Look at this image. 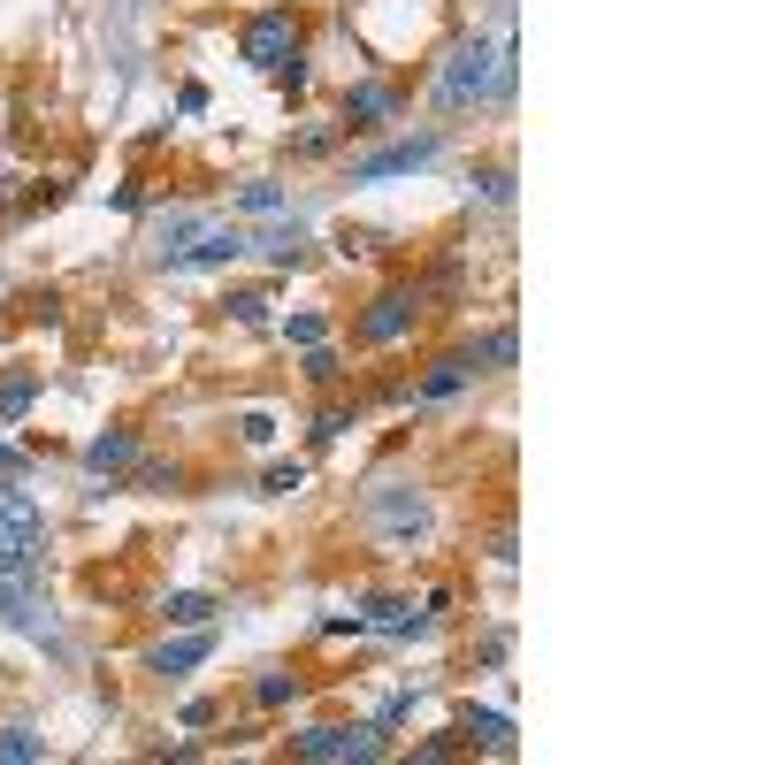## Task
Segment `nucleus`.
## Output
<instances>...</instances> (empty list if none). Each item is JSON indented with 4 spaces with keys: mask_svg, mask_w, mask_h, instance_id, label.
<instances>
[{
    "mask_svg": "<svg viewBox=\"0 0 765 765\" xmlns=\"http://www.w3.org/2000/svg\"><path fill=\"white\" fill-rule=\"evenodd\" d=\"M245 245H253V238H245L238 222H199V238L184 245V261H176V269H222V261H238Z\"/></svg>",
    "mask_w": 765,
    "mask_h": 765,
    "instance_id": "obj_6",
    "label": "nucleus"
},
{
    "mask_svg": "<svg viewBox=\"0 0 765 765\" xmlns=\"http://www.w3.org/2000/svg\"><path fill=\"white\" fill-rule=\"evenodd\" d=\"M422 284H398V292H383V299L360 314V345H391V337H406L414 321H422Z\"/></svg>",
    "mask_w": 765,
    "mask_h": 765,
    "instance_id": "obj_3",
    "label": "nucleus"
},
{
    "mask_svg": "<svg viewBox=\"0 0 765 765\" xmlns=\"http://www.w3.org/2000/svg\"><path fill=\"white\" fill-rule=\"evenodd\" d=\"M207 651H215V635H207V627H199V635H184V643H161V651H153V674H184V666H199Z\"/></svg>",
    "mask_w": 765,
    "mask_h": 765,
    "instance_id": "obj_12",
    "label": "nucleus"
},
{
    "mask_svg": "<svg viewBox=\"0 0 765 765\" xmlns=\"http://www.w3.org/2000/svg\"><path fill=\"white\" fill-rule=\"evenodd\" d=\"M482 360H490V368H513V329H490V337H482Z\"/></svg>",
    "mask_w": 765,
    "mask_h": 765,
    "instance_id": "obj_24",
    "label": "nucleus"
},
{
    "mask_svg": "<svg viewBox=\"0 0 765 765\" xmlns=\"http://www.w3.org/2000/svg\"><path fill=\"white\" fill-rule=\"evenodd\" d=\"M238 429H245V445H269V437H276V422H269V414H245Z\"/></svg>",
    "mask_w": 765,
    "mask_h": 765,
    "instance_id": "obj_27",
    "label": "nucleus"
},
{
    "mask_svg": "<svg viewBox=\"0 0 765 765\" xmlns=\"http://www.w3.org/2000/svg\"><path fill=\"white\" fill-rule=\"evenodd\" d=\"M299 482H306V467H299V459H276V467H269V490H276V498H292Z\"/></svg>",
    "mask_w": 765,
    "mask_h": 765,
    "instance_id": "obj_21",
    "label": "nucleus"
},
{
    "mask_svg": "<svg viewBox=\"0 0 765 765\" xmlns=\"http://www.w3.org/2000/svg\"><path fill=\"white\" fill-rule=\"evenodd\" d=\"M459 728H467V735H482L490 751H513V720H505V712H474V704H467V712H459Z\"/></svg>",
    "mask_w": 765,
    "mask_h": 765,
    "instance_id": "obj_13",
    "label": "nucleus"
},
{
    "mask_svg": "<svg viewBox=\"0 0 765 765\" xmlns=\"http://www.w3.org/2000/svg\"><path fill=\"white\" fill-rule=\"evenodd\" d=\"M398 116V92L391 85H360V92H345V131H383Z\"/></svg>",
    "mask_w": 765,
    "mask_h": 765,
    "instance_id": "obj_9",
    "label": "nucleus"
},
{
    "mask_svg": "<svg viewBox=\"0 0 765 765\" xmlns=\"http://www.w3.org/2000/svg\"><path fill=\"white\" fill-rule=\"evenodd\" d=\"M474 184H482V199H490V207H505V199H513V168H482Z\"/></svg>",
    "mask_w": 765,
    "mask_h": 765,
    "instance_id": "obj_19",
    "label": "nucleus"
},
{
    "mask_svg": "<svg viewBox=\"0 0 765 765\" xmlns=\"http://www.w3.org/2000/svg\"><path fill=\"white\" fill-rule=\"evenodd\" d=\"M230 314H238V321H269V292H238Z\"/></svg>",
    "mask_w": 765,
    "mask_h": 765,
    "instance_id": "obj_25",
    "label": "nucleus"
},
{
    "mask_svg": "<svg viewBox=\"0 0 765 765\" xmlns=\"http://www.w3.org/2000/svg\"><path fill=\"white\" fill-rule=\"evenodd\" d=\"M368 521H375L383 536H422V528H429V498L406 490V482H383V490L368 498Z\"/></svg>",
    "mask_w": 765,
    "mask_h": 765,
    "instance_id": "obj_4",
    "label": "nucleus"
},
{
    "mask_svg": "<svg viewBox=\"0 0 765 765\" xmlns=\"http://www.w3.org/2000/svg\"><path fill=\"white\" fill-rule=\"evenodd\" d=\"M467 383H474V360H467V352H445V360H429V375H422L406 398H414V406H437V398H459Z\"/></svg>",
    "mask_w": 765,
    "mask_h": 765,
    "instance_id": "obj_8",
    "label": "nucleus"
},
{
    "mask_svg": "<svg viewBox=\"0 0 765 765\" xmlns=\"http://www.w3.org/2000/svg\"><path fill=\"white\" fill-rule=\"evenodd\" d=\"M306 375H314V383H337L345 368H337V352H329V345H306Z\"/></svg>",
    "mask_w": 765,
    "mask_h": 765,
    "instance_id": "obj_20",
    "label": "nucleus"
},
{
    "mask_svg": "<svg viewBox=\"0 0 765 765\" xmlns=\"http://www.w3.org/2000/svg\"><path fill=\"white\" fill-rule=\"evenodd\" d=\"M345 429H352V414H345V406H321V422H314V437H345Z\"/></svg>",
    "mask_w": 765,
    "mask_h": 765,
    "instance_id": "obj_26",
    "label": "nucleus"
},
{
    "mask_svg": "<svg viewBox=\"0 0 765 765\" xmlns=\"http://www.w3.org/2000/svg\"><path fill=\"white\" fill-rule=\"evenodd\" d=\"M498 62H505V46L467 39L452 62H445V77H437V108H474L482 92H498Z\"/></svg>",
    "mask_w": 765,
    "mask_h": 765,
    "instance_id": "obj_1",
    "label": "nucleus"
},
{
    "mask_svg": "<svg viewBox=\"0 0 765 765\" xmlns=\"http://www.w3.org/2000/svg\"><path fill=\"white\" fill-rule=\"evenodd\" d=\"M238 54H245L253 69H284V62H299V23H292V8L253 15V23L238 31Z\"/></svg>",
    "mask_w": 765,
    "mask_h": 765,
    "instance_id": "obj_2",
    "label": "nucleus"
},
{
    "mask_svg": "<svg viewBox=\"0 0 765 765\" xmlns=\"http://www.w3.org/2000/svg\"><path fill=\"white\" fill-rule=\"evenodd\" d=\"M437 131H422V139H398V146L368 153V161H352V184H383V176H406V168H422V161H437Z\"/></svg>",
    "mask_w": 765,
    "mask_h": 765,
    "instance_id": "obj_5",
    "label": "nucleus"
},
{
    "mask_svg": "<svg viewBox=\"0 0 765 765\" xmlns=\"http://www.w3.org/2000/svg\"><path fill=\"white\" fill-rule=\"evenodd\" d=\"M321 329H329L321 314H292V321H284V337H292V345H321Z\"/></svg>",
    "mask_w": 765,
    "mask_h": 765,
    "instance_id": "obj_22",
    "label": "nucleus"
},
{
    "mask_svg": "<svg viewBox=\"0 0 765 765\" xmlns=\"http://www.w3.org/2000/svg\"><path fill=\"white\" fill-rule=\"evenodd\" d=\"M168 627H207V620H215V598H199V590H184V598H168Z\"/></svg>",
    "mask_w": 765,
    "mask_h": 765,
    "instance_id": "obj_15",
    "label": "nucleus"
},
{
    "mask_svg": "<svg viewBox=\"0 0 765 765\" xmlns=\"http://www.w3.org/2000/svg\"><path fill=\"white\" fill-rule=\"evenodd\" d=\"M238 207H245V215H276V207H284V192H276V184H245V192H238Z\"/></svg>",
    "mask_w": 765,
    "mask_h": 765,
    "instance_id": "obj_18",
    "label": "nucleus"
},
{
    "mask_svg": "<svg viewBox=\"0 0 765 765\" xmlns=\"http://www.w3.org/2000/svg\"><path fill=\"white\" fill-rule=\"evenodd\" d=\"M31 398H39V375H23V368H15V375L0 383V422H23V414H31Z\"/></svg>",
    "mask_w": 765,
    "mask_h": 765,
    "instance_id": "obj_14",
    "label": "nucleus"
},
{
    "mask_svg": "<svg viewBox=\"0 0 765 765\" xmlns=\"http://www.w3.org/2000/svg\"><path fill=\"white\" fill-rule=\"evenodd\" d=\"M0 474H23V452H15V445H0Z\"/></svg>",
    "mask_w": 765,
    "mask_h": 765,
    "instance_id": "obj_28",
    "label": "nucleus"
},
{
    "mask_svg": "<svg viewBox=\"0 0 765 765\" xmlns=\"http://www.w3.org/2000/svg\"><path fill=\"white\" fill-rule=\"evenodd\" d=\"M253 697H261V704H292V697H299V674H261Z\"/></svg>",
    "mask_w": 765,
    "mask_h": 765,
    "instance_id": "obj_17",
    "label": "nucleus"
},
{
    "mask_svg": "<svg viewBox=\"0 0 765 765\" xmlns=\"http://www.w3.org/2000/svg\"><path fill=\"white\" fill-rule=\"evenodd\" d=\"M192 238H199V215H168V222L153 230V261H168V269H176Z\"/></svg>",
    "mask_w": 765,
    "mask_h": 765,
    "instance_id": "obj_11",
    "label": "nucleus"
},
{
    "mask_svg": "<svg viewBox=\"0 0 765 765\" xmlns=\"http://www.w3.org/2000/svg\"><path fill=\"white\" fill-rule=\"evenodd\" d=\"M46 743L31 735V728H0V765H23V758H39Z\"/></svg>",
    "mask_w": 765,
    "mask_h": 765,
    "instance_id": "obj_16",
    "label": "nucleus"
},
{
    "mask_svg": "<svg viewBox=\"0 0 765 765\" xmlns=\"http://www.w3.org/2000/svg\"><path fill=\"white\" fill-rule=\"evenodd\" d=\"M261 253H269V261H299V230H269Z\"/></svg>",
    "mask_w": 765,
    "mask_h": 765,
    "instance_id": "obj_23",
    "label": "nucleus"
},
{
    "mask_svg": "<svg viewBox=\"0 0 765 765\" xmlns=\"http://www.w3.org/2000/svg\"><path fill=\"white\" fill-rule=\"evenodd\" d=\"M292 751H299V758H375L383 743H375V735H360V728H306Z\"/></svg>",
    "mask_w": 765,
    "mask_h": 765,
    "instance_id": "obj_7",
    "label": "nucleus"
},
{
    "mask_svg": "<svg viewBox=\"0 0 765 765\" xmlns=\"http://www.w3.org/2000/svg\"><path fill=\"white\" fill-rule=\"evenodd\" d=\"M131 459H139V437H131V429H108V437H92V445H85V467H92V474L131 467Z\"/></svg>",
    "mask_w": 765,
    "mask_h": 765,
    "instance_id": "obj_10",
    "label": "nucleus"
}]
</instances>
